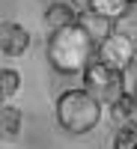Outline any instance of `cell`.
I'll list each match as a JSON object with an SVG mask.
<instances>
[{
    "instance_id": "6da1fadb",
    "label": "cell",
    "mask_w": 137,
    "mask_h": 149,
    "mask_svg": "<svg viewBox=\"0 0 137 149\" xmlns=\"http://www.w3.org/2000/svg\"><path fill=\"white\" fill-rule=\"evenodd\" d=\"M98 51V42L92 39V33L83 27L81 21L69 24V27L57 30L48 36V45H45V54H48V63H51L54 72L60 74H78L95 60Z\"/></svg>"
},
{
    "instance_id": "7a4b0ae2",
    "label": "cell",
    "mask_w": 137,
    "mask_h": 149,
    "mask_svg": "<svg viewBox=\"0 0 137 149\" xmlns=\"http://www.w3.org/2000/svg\"><path fill=\"white\" fill-rule=\"evenodd\" d=\"M57 122L69 134H86L102 122V102L90 90H66L57 98Z\"/></svg>"
},
{
    "instance_id": "3957f363",
    "label": "cell",
    "mask_w": 137,
    "mask_h": 149,
    "mask_svg": "<svg viewBox=\"0 0 137 149\" xmlns=\"http://www.w3.org/2000/svg\"><path fill=\"white\" fill-rule=\"evenodd\" d=\"M81 74H83V90H90L98 102L107 104V107L125 93V72L110 69V66L102 63V60H92Z\"/></svg>"
},
{
    "instance_id": "277c9868",
    "label": "cell",
    "mask_w": 137,
    "mask_h": 149,
    "mask_svg": "<svg viewBox=\"0 0 137 149\" xmlns=\"http://www.w3.org/2000/svg\"><path fill=\"white\" fill-rule=\"evenodd\" d=\"M134 42L125 39V36H119V33H110L107 39L98 42V51H95V60H102L104 66L110 69H119V72H125L131 63H134Z\"/></svg>"
},
{
    "instance_id": "5b68a950",
    "label": "cell",
    "mask_w": 137,
    "mask_h": 149,
    "mask_svg": "<svg viewBox=\"0 0 137 149\" xmlns=\"http://www.w3.org/2000/svg\"><path fill=\"white\" fill-rule=\"evenodd\" d=\"M0 48L6 57H21L30 48V33L15 21H3L0 24Z\"/></svg>"
},
{
    "instance_id": "8992f818",
    "label": "cell",
    "mask_w": 137,
    "mask_h": 149,
    "mask_svg": "<svg viewBox=\"0 0 137 149\" xmlns=\"http://www.w3.org/2000/svg\"><path fill=\"white\" fill-rule=\"evenodd\" d=\"M78 18L81 15L74 12L72 3H51L48 12H45V27H48V33H57V30L69 27V24H74Z\"/></svg>"
},
{
    "instance_id": "52a82bcc",
    "label": "cell",
    "mask_w": 137,
    "mask_h": 149,
    "mask_svg": "<svg viewBox=\"0 0 137 149\" xmlns=\"http://www.w3.org/2000/svg\"><path fill=\"white\" fill-rule=\"evenodd\" d=\"M21 125H24V113L18 107L6 104L3 110H0V137L3 140H15L21 134Z\"/></svg>"
},
{
    "instance_id": "ba28073f",
    "label": "cell",
    "mask_w": 137,
    "mask_h": 149,
    "mask_svg": "<svg viewBox=\"0 0 137 149\" xmlns=\"http://www.w3.org/2000/svg\"><path fill=\"white\" fill-rule=\"evenodd\" d=\"M113 33L125 36V39H131L137 45V0H131V6L113 21Z\"/></svg>"
},
{
    "instance_id": "9c48e42d",
    "label": "cell",
    "mask_w": 137,
    "mask_h": 149,
    "mask_svg": "<svg viewBox=\"0 0 137 149\" xmlns=\"http://www.w3.org/2000/svg\"><path fill=\"white\" fill-rule=\"evenodd\" d=\"M78 21L92 33V39H95V42H102V39H107V36L113 33V21H107V18H102V15H95V12H86V15H81Z\"/></svg>"
},
{
    "instance_id": "30bf717a",
    "label": "cell",
    "mask_w": 137,
    "mask_h": 149,
    "mask_svg": "<svg viewBox=\"0 0 137 149\" xmlns=\"http://www.w3.org/2000/svg\"><path fill=\"white\" fill-rule=\"evenodd\" d=\"M128 6H131V0H92V3H90V12H95V15H102V18H107V21H116Z\"/></svg>"
},
{
    "instance_id": "8fae6325",
    "label": "cell",
    "mask_w": 137,
    "mask_h": 149,
    "mask_svg": "<svg viewBox=\"0 0 137 149\" xmlns=\"http://www.w3.org/2000/svg\"><path fill=\"white\" fill-rule=\"evenodd\" d=\"M134 113H137V102H134V95H128V93H122L116 102L110 104V119H113V122H122V125H125V122H131Z\"/></svg>"
},
{
    "instance_id": "7c38bea8",
    "label": "cell",
    "mask_w": 137,
    "mask_h": 149,
    "mask_svg": "<svg viewBox=\"0 0 137 149\" xmlns=\"http://www.w3.org/2000/svg\"><path fill=\"white\" fill-rule=\"evenodd\" d=\"M113 149H137V122H125L113 134Z\"/></svg>"
},
{
    "instance_id": "4fadbf2b",
    "label": "cell",
    "mask_w": 137,
    "mask_h": 149,
    "mask_svg": "<svg viewBox=\"0 0 137 149\" xmlns=\"http://www.w3.org/2000/svg\"><path fill=\"white\" fill-rule=\"evenodd\" d=\"M21 86V74L15 69H0V95L3 98H12Z\"/></svg>"
},
{
    "instance_id": "5bb4252c",
    "label": "cell",
    "mask_w": 137,
    "mask_h": 149,
    "mask_svg": "<svg viewBox=\"0 0 137 149\" xmlns=\"http://www.w3.org/2000/svg\"><path fill=\"white\" fill-rule=\"evenodd\" d=\"M69 3L74 6V12H78V15H86V12H90V3H92V0H69Z\"/></svg>"
},
{
    "instance_id": "9a60e30c",
    "label": "cell",
    "mask_w": 137,
    "mask_h": 149,
    "mask_svg": "<svg viewBox=\"0 0 137 149\" xmlns=\"http://www.w3.org/2000/svg\"><path fill=\"white\" fill-rule=\"evenodd\" d=\"M134 102H137V90H134Z\"/></svg>"
}]
</instances>
